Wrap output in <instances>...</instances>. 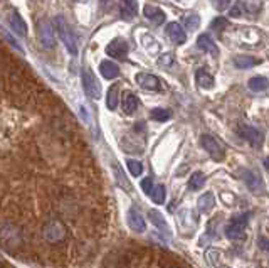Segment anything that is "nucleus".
Returning <instances> with one entry per match:
<instances>
[{
    "label": "nucleus",
    "mask_w": 269,
    "mask_h": 268,
    "mask_svg": "<svg viewBox=\"0 0 269 268\" xmlns=\"http://www.w3.org/2000/svg\"><path fill=\"white\" fill-rule=\"evenodd\" d=\"M197 47L200 51L209 52V54H212V56L219 54V47H217V44L214 43L212 38H210L209 34H200L199 36V38H197Z\"/></svg>",
    "instance_id": "ddd939ff"
},
{
    "label": "nucleus",
    "mask_w": 269,
    "mask_h": 268,
    "mask_svg": "<svg viewBox=\"0 0 269 268\" xmlns=\"http://www.w3.org/2000/svg\"><path fill=\"white\" fill-rule=\"evenodd\" d=\"M264 165H266V169L269 171V157H266V159H264Z\"/></svg>",
    "instance_id": "4c0bfd02"
},
{
    "label": "nucleus",
    "mask_w": 269,
    "mask_h": 268,
    "mask_svg": "<svg viewBox=\"0 0 269 268\" xmlns=\"http://www.w3.org/2000/svg\"><path fill=\"white\" fill-rule=\"evenodd\" d=\"M126 219H128V226L133 231H136V233H143V231L146 229V224H145V219L143 216L140 214L138 209L131 208L128 211V216H126Z\"/></svg>",
    "instance_id": "1a4fd4ad"
},
{
    "label": "nucleus",
    "mask_w": 269,
    "mask_h": 268,
    "mask_svg": "<svg viewBox=\"0 0 269 268\" xmlns=\"http://www.w3.org/2000/svg\"><path fill=\"white\" fill-rule=\"evenodd\" d=\"M247 218H249V214H241V216H236L232 218L230 221L225 226V236H227L229 240H242L244 238V231H246V226H247Z\"/></svg>",
    "instance_id": "f03ea898"
},
{
    "label": "nucleus",
    "mask_w": 269,
    "mask_h": 268,
    "mask_svg": "<svg viewBox=\"0 0 269 268\" xmlns=\"http://www.w3.org/2000/svg\"><path fill=\"white\" fill-rule=\"evenodd\" d=\"M195 80H197L199 86H202L205 89H209V88L214 86V78L210 76L207 71H204V70H199L197 71V75H195Z\"/></svg>",
    "instance_id": "aec40b11"
},
{
    "label": "nucleus",
    "mask_w": 269,
    "mask_h": 268,
    "mask_svg": "<svg viewBox=\"0 0 269 268\" xmlns=\"http://www.w3.org/2000/svg\"><path fill=\"white\" fill-rule=\"evenodd\" d=\"M106 54L116 57V59H125L128 54V43L125 39H114L106 46Z\"/></svg>",
    "instance_id": "0eeeda50"
},
{
    "label": "nucleus",
    "mask_w": 269,
    "mask_h": 268,
    "mask_svg": "<svg viewBox=\"0 0 269 268\" xmlns=\"http://www.w3.org/2000/svg\"><path fill=\"white\" fill-rule=\"evenodd\" d=\"M229 4H230V0H214V5H215V9H217V10L227 9Z\"/></svg>",
    "instance_id": "f704fd0d"
},
{
    "label": "nucleus",
    "mask_w": 269,
    "mask_h": 268,
    "mask_svg": "<svg viewBox=\"0 0 269 268\" xmlns=\"http://www.w3.org/2000/svg\"><path fill=\"white\" fill-rule=\"evenodd\" d=\"M126 167H128V171L131 172V176H135V177L143 174V164L138 162V160H135V159L126 160Z\"/></svg>",
    "instance_id": "cd10ccee"
},
{
    "label": "nucleus",
    "mask_w": 269,
    "mask_h": 268,
    "mask_svg": "<svg viewBox=\"0 0 269 268\" xmlns=\"http://www.w3.org/2000/svg\"><path fill=\"white\" fill-rule=\"evenodd\" d=\"M83 88H84V93L89 98L98 99L101 96V86H99L96 76L93 75V71L89 68H84L83 70Z\"/></svg>",
    "instance_id": "7ed1b4c3"
},
{
    "label": "nucleus",
    "mask_w": 269,
    "mask_h": 268,
    "mask_svg": "<svg viewBox=\"0 0 269 268\" xmlns=\"http://www.w3.org/2000/svg\"><path fill=\"white\" fill-rule=\"evenodd\" d=\"M99 73H101V76L106 78V80H114V78L120 75V68L116 66L113 61L104 59L101 61V64H99Z\"/></svg>",
    "instance_id": "4468645a"
},
{
    "label": "nucleus",
    "mask_w": 269,
    "mask_h": 268,
    "mask_svg": "<svg viewBox=\"0 0 269 268\" xmlns=\"http://www.w3.org/2000/svg\"><path fill=\"white\" fill-rule=\"evenodd\" d=\"M150 196L157 204H163V203H165V187H163V186H155Z\"/></svg>",
    "instance_id": "c85d7f7f"
},
{
    "label": "nucleus",
    "mask_w": 269,
    "mask_h": 268,
    "mask_svg": "<svg viewBox=\"0 0 269 268\" xmlns=\"http://www.w3.org/2000/svg\"><path fill=\"white\" fill-rule=\"evenodd\" d=\"M214 204H215V197H214L212 192L202 194V196L199 197V201H197V206L200 209V213H210V211H212V208H214Z\"/></svg>",
    "instance_id": "f3484780"
},
{
    "label": "nucleus",
    "mask_w": 269,
    "mask_h": 268,
    "mask_svg": "<svg viewBox=\"0 0 269 268\" xmlns=\"http://www.w3.org/2000/svg\"><path fill=\"white\" fill-rule=\"evenodd\" d=\"M200 144H202V147L207 150V154L212 157L214 160H217V162L224 160V149H222V145L215 140V137L202 135V137H200Z\"/></svg>",
    "instance_id": "20e7f679"
},
{
    "label": "nucleus",
    "mask_w": 269,
    "mask_h": 268,
    "mask_svg": "<svg viewBox=\"0 0 269 268\" xmlns=\"http://www.w3.org/2000/svg\"><path fill=\"white\" fill-rule=\"evenodd\" d=\"M106 105L109 110H116L118 107V86L113 85L108 89V98H106Z\"/></svg>",
    "instance_id": "a878e982"
},
{
    "label": "nucleus",
    "mask_w": 269,
    "mask_h": 268,
    "mask_svg": "<svg viewBox=\"0 0 269 268\" xmlns=\"http://www.w3.org/2000/svg\"><path fill=\"white\" fill-rule=\"evenodd\" d=\"M165 34L170 38L173 43L175 44H183L185 43V39H187V34H185V30H183V27L180 24H177V22H170L165 27Z\"/></svg>",
    "instance_id": "9d476101"
},
{
    "label": "nucleus",
    "mask_w": 269,
    "mask_h": 268,
    "mask_svg": "<svg viewBox=\"0 0 269 268\" xmlns=\"http://www.w3.org/2000/svg\"><path fill=\"white\" fill-rule=\"evenodd\" d=\"M113 169H114V174H116V181H118V184L121 187H125L126 191H131V186L128 182H126V179H125V176H123V172H121V169L118 165H113Z\"/></svg>",
    "instance_id": "c756f323"
},
{
    "label": "nucleus",
    "mask_w": 269,
    "mask_h": 268,
    "mask_svg": "<svg viewBox=\"0 0 269 268\" xmlns=\"http://www.w3.org/2000/svg\"><path fill=\"white\" fill-rule=\"evenodd\" d=\"M148 218H150V221L157 226V228H160L162 231H168V224L165 221V218L162 216V213L155 211V209H150V211H148Z\"/></svg>",
    "instance_id": "412c9836"
},
{
    "label": "nucleus",
    "mask_w": 269,
    "mask_h": 268,
    "mask_svg": "<svg viewBox=\"0 0 269 268\" xmlns=\"http://www.w3.org/2000/svg\"><path fill=\"white\" fill-rule=\"evenodd\" d=\"M123 112L126 115H133L136 112V108H138V98L135 96L131 91H126L123 94Z\"/></svg>",
    "instance_id": "dca6fc26"
},
{
    "label": "nucleus",
    "mask_w": 269,
    "mask_h": 268,
    "mask_svg": "<svg viewBox=\"0 0 269 268\" xmlns=\"http://www.w3.org/2000/svg\"><path fill=\"white\" fill-rule=\"evenodd\" d=\"M257 62L259 61L251 56H236L234 57V64H236V68H239V70H247V68H252L254 64H257Z\"/></svg>",
    "instance_id": "4be33fe9"
},
{
    "label": "nucleus",
    "mask_w": 269,
    "mask_h": 268,
    "mask_svg": "<svg viewBox=\"0 0 269 268\" xmlns=\"http://www.w3.org/2000/svg\"><path fill=\"white\" fill-rule=\"evenodd\" d=\"M121 7L123 12H126V17L131 19L138 12V0H121Z\"/></svg>",
    "instance_id": "5701e85b"
},
{
    "label": "nucleus",
    "mask_w": 269,
    "mask_h": 268,
    "mask_svg": "<svg viewBox=\"0 0 269 268\" xmlns=\"http://www.w3.org/2000/svg\"><path fill=\"white\" fill-rule=\"evenodd\" d=\"M229 15H230V17H239V15H241V5H234V7L230 9Z\"/></svg>",
    "instance_id": "c9c22d12"
},
{
    "label": "nucleus",
    "mask_w": 269,
    "mask_h": 268,
    "mask_svg": "<svg viewBox=\"0 0 269 268\" xmlns=\"http://www.w3.org/2000/svg\"><path fill=\"white\" fill-rule=\"evenodd\" d=\"M54 22H56V27H57V34H59L61 41L67 47V51H69L72 56H76L78 54L76 39H74V34H72V30L69 27V24H67V20L62 17V15H57V17L54 19Z\"/></svg>",
    "instance_id": "f257e3e1"
},
{
    "label": "nucleus",
    "mask_w": 269,
    "mask_h": 268,
    "mask_svg": "<svg viewBox=\"0 0 269 268\" xmlns=\"http://www.w3.org/2000/svg\"><path fill=\"white\" fill-rule=\"evenodd\" d=\"M205 258H207V263L212 268H219V258H220V251L215 248H209L205 251Z\"/></svg>",
    "instance_id": "393cba45"
},
{
    "label": "nucleus",
    "mask_w": 269,
    "mask_h": 268,
    "mask_svg": "<svg viewBox=\"0 0 269 268\" xmlns=\"http://www.w3.org/2000/svg\"><path fill=\"white\" fill-rule=\"evenodd\" d=\"M227 25H229L227 19L217 17V19L212 20V24H210V29H214V30H217V32H220V30H224L225 27H227Z\"/></svg>",
    "instance_id": "2f4dec72"
},
{
    "label": "nucleus",
    "mask_w": 269,
    "mask_h": 268,
    "mask_svg": "<svg viewBox=\"0 0 269 268\" xmlns=\"http://www.w3.org/2000/svg\"><path fill=\"white\" fill-rule=\"evenodd\" d=\"M136 83H138L141 88L151 89V91L160 89V80L153 75H148V73H138V75H136Z\"/></svg>",
    "instance_id": "f8f14e48"
},
{
    "label": "nucleus",
    "mask_w": 269,
    "mask_h": 268,
    "mask_svg": "<svg viewBox=\"0 0 269 268\" xmlns=\"http://www.w3.org/2000/svg\"><path fill=\"white\" fill-rule=\"evenodd\" d=\"M244 181H246V184H247V186H249L254 192H259L261 189H262L261 177L257 176V174H254V172L246 171V172H244Z\"/></svg>",
    "instance_id": "6ab92c4d"
},
{
    "label": "nucleus",
    "mask_w": 269,
    "mask_h": 268,
    "mask_svg": "<svg viewBox=\"0 0 269 268\" xmlns=\"http://www.w3.org/2000/svg\"><path fill=\"white\" fill-rule=\"evenodd\" d=\"M37 34H39V39L44 47H54V32H52V25L49 24V20H41L39 25H37Z\"/></svg>",
    "instance_id": "423d86ee"
},
{
    "label": "nucleus",
    "mask_w": 269,
    "mask_h": 268,
    "mask_svg": "<svg viewBox=\"0 0 269 268\" xmlns=\"http://www.w3.org/2000/svg\"><path fill=\"white\" fill-rule=\"evenodd\" d=\"M205 181H207V179H205L204 172H194L192 177H190V182H188V186H190V189H202Z\"/></svg>",
    "instance_id": "bb28decb"
},
{
    "label": "nucleus",
    "mask_w": 269,
    "mask_h": 268,
    "mask_svg": "<svg viewBox=\"0 0 269 268\" xmlns=\"http://www.w3.org/2000/svg\"><path fill=\"white\" fill-rule=\"evenodd\" d=\"M199 24H200V17L197 14H192V15H188V17H185V25L190 30L194 29H197L199 27Z\"/></svg>",
    "instance_id": "473e14b6"
},
{
    "label": "nucleus",
    "mask_w": 269,
    "mask_h": 268,
    "mask_svg": "<svg viewBox=\"0 0 269 268\" xmlns=\"http://www.w3.org/2000/svg\"><path fill=\"white\" fill-rule=\"evenodd\" d=\"M237 133H239L244 140L249 142L252 147H256V149H259V147L262 145V139H264V137H262V133L256 127L241 123L239 127H237Z\"/></svg>",
    "instance_id": "39448f33"
},
{
    "label": "nucleus",
    "mask_w": 269,
    "mask_h": 268,
    "mask_svg": "<svg viewBox=\"0 0 269 268\" xmlns=\"http://www.w3.org/2000/svg\"><path fill=\"white\" fill-rule=\"evenodd\" d=\"M150 117L157 120V122H167V120H170L172 112L170 110H165V108H155V110H151Z\"/></svg>",
    "instance_id": "b1692460"
},
{
    "label": "nucleus",
    "mask_w": 269,
    "mask_h": 268,
    "mask_svg": "<svg viewBox=\"0 0 269 268\" xmlns=\"http://www.w3.org/2000/svg\"><path fill=\"white\" fill-rule=\"evenodd\" d=\"M259 243H261V248H264V250L269 251V238H261Z\"/></svg>",
    "instance_id": "e433bc0d"
},
{
    "label": "nucleus",
    "mask_w": 269,
    "mask_h": 268,
    "mask_svg": "<svg viewBox=\"0 0 269 268\" xmlns=\"http://www.w3.org/2000/svg\"><path fill=\"white\" fill-rule=\"evenodd\" d=\"M64 236V228L59 221H51L44 226V238L49 241H57Z\"/></svg>",
    "instance_id": "9b49d317"
},
{
    "label": "nucleus",
    "mask_w": 269,
    "mask_h": 268,
    "mask_svg": "<svg viewBox=\"0 0 269 268\" xmlns=\"http://www.w3.org/2000/svg\"><path fill=\"white\" fill-rule=\"evenodd\" d=\"M141 189H143L145 194H151V191H153V182H151V177H145L143 181H141Z\"/></svg>",
    "instance_id": "72a5a7b5"
},
{
    "label": "nucleus",
    "mask_w": 269,
    "mask_h": 268,
    "mask_svg": "<svg viewBox=\"0 0 269 268\" xmlns=\"http://www.w3.org/2000/svg\"><path fill=\"white\" fill-rule=\"evenodd\" d=\"M173 61H175V57H173L172 52H165V54H162L158 57V64L162 68H170L173 64Z\"/></svg>",
    "instance_id": "7c9ffc66"
},
{
    "label": "nucleus",
    "mask_w": 269,
    "mask_h": 268,
    "mask_svg": "<svg viewBox=\"0 0 269 268\" xmlns=\"http://www.w3.org/2000/svg\"><path fill=\"white\" fill-rule=\"evenodd\" d=\"M7 22H9L10 27H12V30L15 34H19V36L27 34V25H25L24 19L20 17V14L15 9L9 10V12H7Z\"/></svg>",
    "instance_id": "6e6552de"
},
{
    "label": "nucleus",
    "mask_w": 269,
    "mask_h": 268,
    "mask_svg": "<svg viewBox=\"0 0 269 268\" xmlns=\"http://www.w3.org/2000/svg\"><path fill=\"white\" fill-rule=\"evenodd\" d=\"M143 14H145L146 17H148L155 25H162L163 22H165V14H163L158 7H153V5H145Z\"/></svg>",
    "instance_id": "2eb2a0df"
},
{
    "label": "nucleus",
    "mask_w": 269,
    "mask_h": 268,
    "mask_svg": "<svg viewBox=\"0 0 269 268\" xmlns=\"http://www.w3.org/2000/svg\"><path fill=\"white\" fill-rule=\"evenodd\" d=\"M247 86H249L251 91H256V93L264 91V89L269 88V80H267V78H264V76H254V78H251V80H249Z\"/></svg>",
    "instance_id": "a211bd4d"
}]
</instances>
